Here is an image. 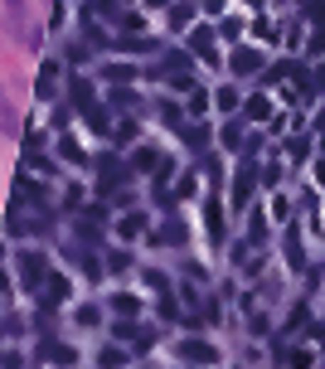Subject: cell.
<instances>
[{"mask_svg": "<svg viewBox=\"0 0 325 369\" xmlns=\"http://www.w3.org/2000/svg\"><path fill=\"white\" fill-rule=\"evenodd\" d=\"M20 263H25V282L29 287H39V277H49V263H44L39 253H20Z\"/></svg>", "mask_w": 325, "mask_h": 369, "instance_id": "cell-1", "label": "cell"}, {"mask_svg": "<svg viewBox=\"0 0 325 369\" xmlns=\"http://www.w3.org/2000/svg\"><path fill=\"white\" fill-rule=\"evenodd\" d=\"M252 68H257V53H233V73H252Z\"/></svg>", "mask_w": 325, "mask_h": 369, "instance_id": "cell-2", "label": "cell"}, {"mask_svg": "<svg viewBox=\"0 0 325 369\" xmlns=\"http://www.w3.org/2000/svg\"><path fill=\"white\" fill-rule=\"evenodd\" d=\"M49 291H54V301H63V296H68V282H63V277H49ZM54 301H49V306H54Z\"/></svg>", "mask_w": 325, "mask_h": 369, "instance_id": "cell-3", "label": "cell"}, {"mask_svg": "<svg viewBox=\"0 0 325 369\" xmlns=\"http://www.w3.org/2000/svg\"><path fill=\"white\" fill-rule=\"evenodd\" d=\"M112 306H117V311H127V316H132V311H136V296H112Z\"/></svg>", "mask_w": 325, "mask_h": 369, "instance_id": "cell-4", "label": "cell"}, {"mask_svg": "<svg viewBox=\"0 0 325 369\" xmlns=\"http://www.w3.org/2000/svg\"><path fill=\"white\" fill-rule=\"evenodd\" d=\"M0 296H10V282H5V272H0Z\"/></svg>", "mask_w": 325, "mask_h": 369, "instance_id": "cell-5", "label": "cell"}]
</instances>
